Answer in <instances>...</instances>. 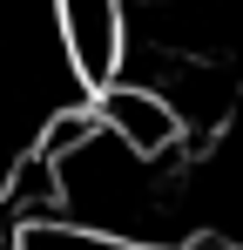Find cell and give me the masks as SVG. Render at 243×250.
Here are the masks:
<instances>
[{"label":"cell","instance_id":"cell-1","mask_svg":"<svg viewBox=\"0 0 243 250\" xmlns=\"http://www.w3.org/2000/svg\"><path fill=\"white\" fill-rule=\"evenodd\" d=\"M40 163L54 176V223L128 244V250H176L182 244L169 163L128 156L108 128H88L75 149L40 156Z\"/></svg>","mask_w":243,"mask_h":250},{"label":"cell","instance_id":"cell-3","mask_svg":"<svg viewBox=\"0 0 243 250\" xmlns=\"http://www.w3.org/2000/svg\"><path fill=\"white\" fill-rule=\"evenodd\" d=\"M88 115H95V128H108L128 156H142V163H176V149H182V115L162 102L149 82H128V75H115L108 88H95V102H88Z\"/></svg>","mask_w":243,"mask_h":250},{"label":"cell","instance_id":"cell-2","mask_svg":"<svg viewBox=\"0 0 243 250\" xmlns=\"http://www.w3.org/2000/svg\"><path fill=\"white\" fill-rule=\"evenodd\" d=\"M47 21L75 88L95 95L128 68V0H47Z\"/></svg>","mask_w":243,"mask_h":250}]
</instances>
